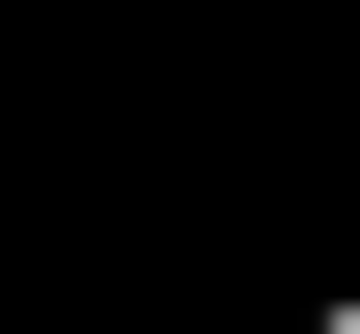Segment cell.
Instances as JSON below:
<instances>
[{"mask_svg":"<svg viewBox=\"0 0 360 334\" xmlns=\"http://www.w3.org/2000/svg\"><path fill=\"white\" fill-rule=\"evenodd\" d=\"M309 334H360V283H309Z\"/></svg>","mask_w":360,"mask_h":334,"instance_id":"6da1fadb","label":"cell"}]
</instances>
